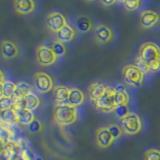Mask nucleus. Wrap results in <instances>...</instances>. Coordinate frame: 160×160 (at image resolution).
<instances>
[{
  "mask_svg": "<svg viewBox=\"0 0 160 160\" xmlns=\"http://www.w3.org/2000/svg\"><path fill=\"white\" fill-rule=\"evenodd\" d=\"M121 128L128 135L137 134L142 128L141 119L136 113L130 112L126 117L121 120Z\"/></svg>",
  "mask_w": 160,
  "mask_h": 160,
  "instance_id": "20e7f679",
  "label": "nucleus"
},
{
  "mask_svg": "<svg viewBox=\"0 0 160 160\" xmlns=\"http://www.w3.org/2000/svg\"><path fill=\"white\" fill-rule=\"evenodd\" d=\"M113 112L115 113V115H116L120 120L125 118L130 113L128 105H119V106H116V108L114 109Z\"/></svg>",
  "mask_w": 160,
  "mask_h": 160,
  "instance_id": "393cba45",
  "label": "nucleus"
},
{
  "mask_svg": "<svg viewBox=\"0 0 160 160\" xmlns=\"http://www.w3.org/2000/svg\"><path fill=\"white\" fill-rule=\"evenodd\" d=\"M74 35H75L74 29L68 24L66 26H64L62 29H60L58 32H56L57 40L60 42H63V43L69 42V41H71V40H73Z\"/></svg>",
  "mask_w": 160,
  "mask_h": 160,
  "instance_id": "412c9836",
  "label": "nucleus"
},
{
  "mask_svg": "<svg viewBox=\"0 0 160 160\" xmlns=\"http://www.w3.org/2000/svg\"><path fill=\"white\" fill-rule=\"evenodd\" d=\"M14 9L20 15H26L33 12L36 8V3L33 0H17L14 1Z\"/></svg>",
  "mask_w": 160,
  "mask_h": 160,
  "instance_id": "ddd939ff",
  "label": "nucleus"
},
{
  "mask_svg": "<svg viewBox=\"0 0 160 160\" xmlns=\"http://www.w3.org/2000/svg\"><path fill=\"white\" fill-rule=\"evenodd\" d=\"M144 160H160V150L148 149L144 154Z\"/></svg>",
  "mask_w": 160,
  "mask_h": 160,
  "instance_id": "c85d7f7f",
  "label": "nucleus"
},
{
  "mask_svg": "<svg viewBox=\"0 0 160 160\" xmlns=\"http://www.w3.org/2000/svg\"><path fill=\"white\" fill-rule=\"evenodd\" d=\"M27 127H28L29 132H31V133H38V132H40L42 130L43 124H42V122L40 121L38 118H35L33 121L28 125Z\"/></svg>",
  "mask_w": 160,
  "mask_h": 160,
  "instance_id": "bb28decb",
  "label": "nucleus"
},
{
  "mask_svg": "<svg viewBox=\"0 0 160 160\" xmlns=\"http://www.w3.org/2000/svg\"><path fill=\"white\" fill-rule=\"evenodd\" d=\"M75 26H76L78 31L85 33V32L90 31V30L92 29L93 22L88 16L81 15V16H78L76 18V20H75Z\"/></svg>",
  "mask_w": 160,
  "mask_h": 160,
  "instance_id": "aec40b11",
  "label": "nucleus"
},
{
  "mask_svg": "<svg viewBox=\"0 0 160 160\" xmlns=\"http://www.w3.org/2000/svg\"><path fill=\"white\" fill-rule=\"evenodd\" d=\"M159 14L154 11V10H144V11L140 14L139 17V24L140 26L144 29H148L153 27L155 24H156L159 21Z\"/></svg>",
  "mask_w": 160,
  "mask_h": 160,
  "instance_id": "1a4fd4ad",
  "label": "nucleus"
},
{
  "mask_svg": "<svg viewBox=\"0 0 160 160\" xmlns=\"http://www.w3.org/2000/svg\"><path fill=\"white\" fill-rule=\"evenodd\" d=\"M138 56L147 63L160 60V47L154 42H144L139 47Z\"/></svg>",
  "mask_w": 160,
  "mask_h": 160,
  "instance_id": "7ed1b4c3",
  "label": "nucleus"
},
{
  "mask_svg": "<svg viewBox=\"0 0 160 160\" xmlns=\"http://www.w3.org/2000/svg\"><path fill=\"white\" fill-rule=\"evenodd\" d=\"M17 116L15 113V110L13 108L6 109L1 111V123L12 125L14 123H17Z\"/></svg>",
  "mask_w": 160,
  "mask_h": 160,
  "instance_id": "4be33fe9",
  "label": "nucleus"
},
{
  "mask_svg": "<svg viewBox=\"0 0 160 160\" xmlns=\"http://www.w3.org/2000/svg\"><path fill=\"white\" fill-rule=\"evenodd\" d=\"M114 102L116 106L119 105H128L129 94L123 85L117 84L114 87Z\"/></svg>",
  "mask_w": 160,
  "mask_h": 160,
  "instance_id": "dca6fc26",
  "label": "nucleus"
},
{
  "mask_svg": "<svg viewBox=\"0 0 160 160\" xmlns=\"http://www.w3.org/2000/svg\"><path fill=\"white\" fill-rule=\"evenodd\" d=\"M54 121L59 126L64 127L74 123L77 119V109L68 103L56 104L53 110Z\"/></svg>",
  "mask_w": 160,
  "mask_h": 160,
  "instance_id": "f257e3e1",
  "label": "nucleus"
},
{
  "mask_svg": "<svg viewBox=\"0 0 160 160\" xmlns=\"http://www.w3.org/2000/svg\"><path fill=\"white\" fill-rule=\"evenodd\" d=\"M107 87L108 86L104 85L101 82L91 83V84L89 85V87H88L89 98L95 103V102L97 101V100H99L105 94V92H106V90H107Z\"/></svg>",
  "mask_w": 160,
  "mask_h": 160,
  "instance_id": "4468645a",
  "label": "nucleus"
},
{
  "mask_svg": "<svg viewBox=\"0 0 160 160\" xmlns=\"http://www.w3.org/2000/svg\"><path fill=\"white\" fill-rule=\"evenodd\" d=\"M19 54V48L11 40H3L1 42V55L5 59H13Z\"/></svg>",
  "mask_w": 160,
  "mask_h": 160,
  "instance_id": "9b49d317",
  "label": "nucleus"
},
{
  "mask_svg": "<svg viewBox=\"0 0 160 160\" xmlns=\"http://www.w3.org/2000/svg\"><path fill=\"white\" fill-rule=\"evenodd\" d=\"M15 110L17 116V121L18 123L24 125V126H28L33 120L35 119V116L31 110L24 107H15L13 108Z\"/></svg>",
  "mask_w": 160,
  "mask_h": 160,
  "instance_id": "2eb2a0df",
  "label": "nucleus"
},
{
  "mask_svg": "<svg viewBox=\"0 0 160 160\" xmlns=\"http://www.w3.org/2000/svg\"><path fill=\"white\" fill-rule=\"evenodd\" d=\"M121 75L124 82L128 84L129 86H132L135 88L141 86L144 74L135 64L125 65L122 68Z\"/></svg>",
  "mask_w": 160,
  "mask_h": 160,
  "instance_id": "f03ea898",
  "label": "nucleus"
},
{
  "mask_svg": "<svg viewBox=\"0 0 160 160\" xmlns=\"http://www.w3.org/2000/svg\"><path fill=\"white\" fill-rule=\"evenodd\" d=\"M70 88L63 86V85H57L53 89V95L56 100V104L60 103H67V100L69 97Z\"/></svg>",
  "mask_w": 160,
  "mask_h": 160,
  "instance_id": "a211bd4d",
  "label": "nucleus"
},
{
  "mask_svg": "<svg viewBox=\"0 0 160 160\" xmlns=\"http://www.w3.org/2000/svg\"><path fill=\"white\" fill-rule=\"evenodd\" d=\"M46 25L49 30H51L53 32H58L60 29H62L64 26H66V18L64 17V15L60 12H51L47 15L46 20Z\"/></svg>",
  "mask_w": 160,
  "mask_h": 160,
  "instance_id": "6e6552de",
  "label": "nucleus"
},
{
  "mask_svg": "<svg viewBox=\"0 0 160 160\" xmlns=\"http://www.w3.org/2000/svg\"><path fill=\"white\" fill-rule=\"evenodd\" d=\"M113 38V32L107 25L99 24L95 29V39L96 41L102 44L110 42Z\"/></svg>",
  "mask_w": 160,
  "mask_h": 160,
  "instance_id": "f8f14e48",
  "label": "nucleus"
},
{
  "mask_svg": "<svg viewBox=\"0 0 160 160\" xmlns=\"http://www.w3.org/2000/svg\"><path fill=\"white\" fill-rule=\"evenodd\" d=\"M34 86L40 93H47L53 88V80L49 74L37 72L34 75Z\"/></svg>",
  "mask_w": 160,
  "mask_h": 160,
  "instance_id": "0eeeda50",
  "label": "nucleus"
},
{
  "mask_svg": "<svg viewBox=\"0 0 160 160\" xmlns=\"http://www.w3.org/2000/svg\"><path fill=\"white\" fill-rule=\"evenodd\" d=\"M149 65L150 72H157L160 70V60H155L150 63H147Z\"/></svg>",
  "mask_w": 160,
  "mask_h": 160,
  "instance_id": "2f4dec72",
  "label": "nucleus"
},
{
  "mask_svg": "<svg viewBox=\"0 0 160 160\" xmlns=\"http://www.w3.org/2000/svg\"><path fill=\"white\" fill-rule=\"evenodd\" d=\"M122 5L127 11H134V10H137L139 8L140 1L138 0H125V1H122Z\"/></svg>",
  "mask_w": 160,
  "mask_h": 160,
  "instance_id": "cd10ccee",
  "label": "nucleus"
},
{
  "mask_svg": "<svg viewBox=\"0 0 160 160\" xmlns=\"http://www.w3.org/2000/svg\"><path fill=\"white\" fill-rule=\"evenodd\" d=\"M32 92L31 86L27 83V82H19L16 84V90H15V93L13 95V99L14 101H19V100L24 99L25 96H27L28 94Z\"/></svg>",
  "mask_w": 160,
  "mask_h": 160,
  "instance_id": "6ab92c4d",
  "label": "nucleus"
},
{
  "mask_svg": "<svg viewBox=\"0 0 160 160\" xmlns=\"http://www.w3.org/2000/svg\"><path fill=\"white\" fill-rule=\"evenodd\" d=\"M51 49L53 50L54 54L56 55V57H62L66 53V47L63 42H60L58 40L54 41L51 45Z\"/></svg>",
  "mask_w": 160,
  "mask_h": 160,
  "instance_id": "b1692460",
  "label": "nucleus"
},
{
  "mask_svg": "<svg viewBox=\"0 0 160 160\" xmlns=\"http://www.w3.org/2000/svg\"><path fill=\"white\" fill-rule=\"evenodd\" d=\"M16 90V84L12 81L6 80L1 83V97H9L12 98Z\"/></svg>",
  "mask_w": 160,
  "mask_h": 160,
  "instance_id": "5701e85b",
  "label": "nucleus"
},
{
  "mask_svg": "<svg viewBox=\"0 0 160 160\" xmlns=\"http://www.w3.org/2000/svg\"><path fill=\"white\" fill-rule=\"evenodd\" d=\"M103 5H106V6H108V5H113L114 3H116V1H109V2H106V1H102L101 2Z\"/></svg>",
  "mask_w": 160,
  "mask_h": 160,
  "instance_id": "72a5a7b5",
  "label": "nucleus"
},
{
  "mask_svg": "<svg viewBox=\"0 0 160 160\" xmlns=\"http://www.w3.org/2000/svg\"><path fill=\"white\" fill-rule=\"evenodd\" d=\"M109 132L111 133L112 137L114 138V140L118 139L119 137H121L122 135V128H120V126H118L117 124H110L109 126H107Z\"/></svg>",
  "mask_w": 160,
  "mask_h": 160,
  "instance_id": "7c9ffc66",
  "label": "nucleus"
},
{
  "mask_svg": "<svg viewBox=\"0 0 160 160\" xmlns=\"http://www.w3.org/2000/svg\"><path fill=\"white\" fill-rule=\"evenodd\" d=\"M84 100H85V96L81 90L76 87L70 88L69 97L67 100V103L69 105H71L73 107H77V106H80V105L83 104Z\"/></svg>",
  "mask_w": 160,
  "mask_h": 160,
  "instance_id": "f3484780",
  "label": "nucleus"
},
{
  "mask_svg": "<svg viewBox=\"0 0 160 160\" xmlns=\"http://www.w3.org/2000/svg\"><path fill=\"white\" fill-rule=\"evenodd\" d=\"M56 55L54 54L51 47L46 45H40L36 49V59L41 66H49L56 62Z\"/></svg>",
  "mask_w": 160,
  "mask_h": 160,
  "instance_id": "423d86ee",
  "label": "nucleus"
},
{
  "mask_svg": "<svg viewBox=\"0 0 160 160\" xmlns=\"http://www.w3.org/2000/svg\"><path fill=\"white\" fill-rule=\"evenodd\" d=\"M135 65L141 70V71L143 72V74H147L150 72L149 65L147 64V62H145L140 56H137L136 59H135Z\"/></svg>",
  "mask_w": 160,
  "mask_h": 160,
  "instance_id": "c756f323",
  "label": "nucleus"
},
{
  "mask_svg": "<svg viewBox=\"0 0 160 160\" xmlns=\"http://www.w3.org/2000/svg\"><path fill=\"white\" fill-rule=\"evenodd\" d=\"M96 144L100 148H107L114 142V138L107 127H100L96 131Z\"/></svg>",
  "mask_w": 160,
  "mask_h": 160,
  "instance_id": "9d476101",
  "label": "nucleus"
},
{
  "mask_svg": "<svg viewBox=\"0 0 160 160\" xmlns=\"http://www.w3.org/2000/svg\"><path fill=\"white\" fill-rule=\"evenodd\" d=\"M15 101L13 98H9V97H0V108L2 110H6V109H11L14 107Z\"/></svg>",
  "mask_w": 160,
  "mask_h": 160,
  "instance_id": "a878e982",
  "label": "nucleus"
},
{
  "mask_svg": "<svg viewBox=\"0 0 160 160\" xmlns=\"http://www.w3.org/2000/svg\"><path fill=\"white\" fill-rule=\"evenodd\" d=\"M95 107L99 111L103 113H110L114 111L116 108V105L114 102V88L113 87H107V90L103 96L95 102Z\"/></svg>",
  "mask_w": 160,
  "mask_h": 160,
  "instance_id": "39448f33",
  "label": "nucleus"
},
{
  "mask_svg": "<svg viewBox=\"0 0 160 160\" xmlns=\"http://www.w3.org/2000/svg\"><path fill=\"white\" fill-rule=\"evenodd\" d=\"M6 160H19V157L17 154H15V155H12V156L6 158Z\"/></svg>",
  "mask_w": 160,
  "mask_h": 160,
  "instance_id": "473e14b6",
  "label": "nucleus"
}]
</instances>
